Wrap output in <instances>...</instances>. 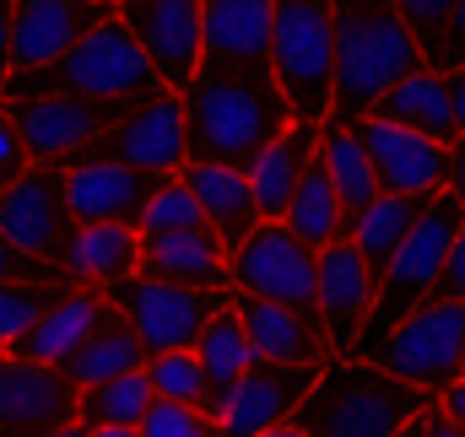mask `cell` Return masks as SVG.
I'll return each mask as SVG.
<instances>
[{"instance_id":"cell-51","label":"cell","mask_w":465,"mask_h":437,"mask_svg":"<svg viewBox=\"0 0 465 437\" xmlns=\"http://www.w3.org/2000/svg\"><path fill=\"white\" fill-rule=\"evenodd\" d=\"M104 5H119V0H104Z\"/></svg>"},{"instance_id":"cell-34","label":"cell","mask_w":465,"mask_h":437,"mask_svg":"<svg viewBox=\"0 0 465 437\" xmlns=\"http://www.w3.org/2000/svg\"><path fill=\"white\" fill-rule=\"evenodd\" d=\"M65 292H71L65 276H54V281H0V351L33 325L44 308H54Z\"/></svg>"},{"instance_id":"cell-17","label":"cell","mask_w":465,"mask_h":437,"mask_svg":"<svg viewBox=\"0 0 465 437\" xmlns=\"http://www.w3.org/2000/svg\"><path fill=\"white\" fill-rule=\"evenodd\" d=\"M314 308L325 319V340H331V356H351L357 335L373 314V276L362 265V254L351 248V238H336L320 248V292H314Z\"/></svg>"},{"instance_id":"cell-2","label":"cell","mask_w":465,"mask_h":437,"mask_svg":"<svg viewBox=\"0 0 465 437\" xmlns=\"http://www.w3.org/2000/svg\"><path fill=\"white\" fill-rule=\"evenodd\" d=\"M331 33H336V92H331L336 124L368 119L401 76L422 65L417 38L401 22L395 0H331Z\"/></svg>"},{"instance_id":"cell-18","label":"cell","mask_w":465,"mask_h":437,"mask_svg":"<svg viewBox=\"0 0 465 437\" xmlns=\"http://www.w3.org/2000/svg\"><path fill=\"white\" fill-rule=\"evenodd\" d=\"M163 179L135 173L124 162H65V206L71 221H104V227H135L146 200Z\"/></svg>"},{"instance_id":"cell-31","label":"cell","mask_w":465,"mask_h":437,"mask_svg":"<svg viewBox=\"0 0 465 437\" xmlns=\"http://www.w3.org/2000/svg\"><path fill=\"white\" fill-rule=\"evenodd\" d=\"M152 384L146 373H119V378H104L93 389L76 394V427L87 432H104V427H141L146 405H152Z\"/></svg>"},{"instance_id":"cell-24","label":"cell","mask_w":465,"mask_h":437,"mask_svg":"<svg viewBox=\"0 0 465 437\" xmlns=\"http://www.w3.org/2000/svg\"><path fill=\"white\" fill-rule=\"evenodd\" d=\"M314 151H320V124H298V119H292V124H287V130H282V135H276V141L243 168L260 221H282L287 217V200H292L303 168L314 162Z\"/></svg>"},{"instance_id":"cell-15","label":"cell","mask_w":465,"mask_h":437,"mask_svg":"<svg viewBox=\"0 0 465 437\" xmlns=\"http://www.w3.org/2000/svg\"><path fill=\"white\" fill-rule=\"evenodd\" d=\"M104 22H114L104 0H11V71L54 65Z\"/></svg>"},{"instance_id":"cell-26","label":"cell","mask_w":465,"mask_h":437,"mask_svg":"<svg viewBox=\"0 0 465 437\" xmlns=\"http://www.w3.org/2000/svg\"><path fill=\"white\" fill-rule=\"evenodd\" d=\"M368 119H384V124H401V130H417L439 146H455L460 130H455V113H450V87H444V71H428L417 65L411 76H401Z\"/></svg>"},{"instance_id":"cell-9","label":"cell","mask_w":465,"mask_h":437,"mask_svg":"<svg viewBox=\"0 0 465 437\" xmlns=\"http://www.w3.org/2000/svg\"><path fill=\"white\" fill-rule=\"evenodd\" d=\"M104 297H109V308H119V319L141 335L146 351H190L195 335L206 329V319L232 292H195V286H168V281H152V276H124Z\"/></svg>"},{"instance_id":"cell-49","label":"cell","mask_w":465,"mask_h":437,"mask_svg":"<svg viewBox=\"0 0 465 437\" xmlns=\"http://www.w3.org/2000/svg\"><path fill=\"white\" fill-rule=\"evenodd\" d=\"M395 437H422V416H411V422H406V427H401Z\"/></svg>"},{"instance_id":"cell-11","label":"cell","mask_w":465,"mask_h":437,"mask_svg":"<svg viewBox=\"0 0 465 437\" xmlns=\"http://www.w3.org/2000/svg\"><path fill=\"white\" fill-rule=\"evenodd\" d=\"M130 103L104 98H71V92H38V98H11L5 113L27 146V162H65L87 141H98Z\"/></svg>"},{"instance_id":"cell-36","label":"cell","mask_w":465,"mask_h":437,"mask_svg":"<svg viewBox=\"0 0 465 437\" xmlns=\"http://www.w3.org/2000/svg\"><path fill=\"white\" fill-rule=\"evenodd\" d=\"M141 437H223L217 416H206L201 405H179V400H152L141 416Z\"/></svg>"},{"instance_id":"cell-4","label":"cell","mask_w":465,"mask_h":437,"mask_svg":"<svg viewBox=\"0 0 465 437\" xmlns=\"http://www.w3.org/2000/svg\"><path fill=\"white\" fill-rule=\"evenodd\" d=\"M38 92H71V98H104V103H141L152 92H163L152 60L141 54V44L124 33V22L93 27L71 54H60L54 65L38 71H11L0 87V103L11 98H38Z\"/></svg>"},{"instance_id":"cell-48","label":"cell","mask_w":465,"mask_h":437,"mask_svg":"<svg viewBox=\"0 0 465 437\" xmlns=\"http://www.w3.org/2000/svg\"><path fill=\"white\" fill-rule=\"evenodd\" d=\"M87 437H141L135 427H104V432H87Z\"/></svg>"},{"instance_id":"cell-44","label":"cell","mask_w":465,"mask_h":437,"mask_svg":"<svg viewBox=\"0 0 465 437\" xmlns=\"http://www.w3.org/2000/svg\"><path fill=\"white\" fill-rule=\"evenodd\" d=\"M422 437H465V427L460 422H450V416L439 411V400H433V405L422 411Z\"/></svg>"},{"instance_id":"cell-28","label":"cell","mask_w":465,"mask_h":437,"mask_svg":"<svg viewBox=\"0 0 465 437\" xmlns=\"http://www.w3.org/2000/svg\"><path fill=\"white\" fill-rule=\"evenodd\" d=\"M422 211H428V200H422V195H373V206H368V211H357V217L347 221V238H351V248L362 254V265H368L373 286H379V276H384L390 254L401 248V238L417 227Z\"/></svg>"},{"instance_id":"cell-13","label":"cell","mask_w":465,"mask_h":437,"mask_svg":"<svg viewBox=\"0 0 465 437\" xmlns=\"http://www.w3.org/2000/svg\"><path fill=\"white\" fill-rule=\"evenodd\" d=\"M71 206H65V162H33L5 195H0V232L33 254V259H49L60 254V243L71 238Z\"/></svg>"},{"instance_id":"cell-50","label":"cell","mask_w":465,"mask_h":437,"mask_svg":"<svg viewBox=\"0 0 465 437\" xmlns=\"http://www.w3.org/2000/svg\"><path fill=\"white\" fill-rule=\"evenodd\" d=\"M49 437H87V427H76V422H71V427H60V432H49Z\"/></svg>"},{"instance_id":"cell-1","label":"cell","mask_w":465,"mask_h":437,"mask_svg":"<svg viewBox=\"0 0 465 437\" xmlns=\"http://www.w3.org/2000/svg\"><path fill=\"white\" fill-rule=\"evenodd\" d=\"M179 103H184L190 162H217V168H249L292 124L271 71L201 65L190 87L179 92Z\"/></svg>"},{"instance_id":"cell-46","label":"cell","mask_w":465,"mask_h":437,"mask_svg":"<svg viewBox=\"0 0 465 437\" xmlns=\"http://www.w3.org/2000/svg\"><path fill=\"white\" fill-rule=\"evenodd\" d=\"M11 76V0H0V87Z\"/></svg>"},{"instance_id":"cell-5","label":"cell","mask_w":465,"mask_h":437,"mask_svg":"<svg viewBox=\"0 0 465 437\" xmlns=\"http://www.w3.org/2000/svg\"><path fill=\"white\" fill-rule=\"evenodd\" d=\"M271 76L298 124H325L336 92L331 0H271Z\"/></svg>"},{"instance_id":"cell-16","label":"cell","mask_w":465,"mask_h":437,"mask_svg":"<svg viewBox=\"0 0 465 437\" xmlns=\"http://www.w3.org/2000/svg\"><path fill=\"white\" fill-rule=\"evenodd\" d=\"M347 130L362 141V151H368V162H373L379 195H422V200H433V195L444 189L450 146H439V141H428V135H417V130L384 124V119H357Z\"/></svg>"},{"instance_id":"cell-23","label":"cell","mask_w":465,"mask_h":437,"mask_svg":"<svg viewBox=\"0 0 465 437\" xmlns=\"http://www.w3.org/2000/svg\"><path fill=\"white\" fill-rule=\"evenodd\" d=\"M135 265H141L135 227H104V221H76L54 254V270L71 286H93V292H109L114 281L135 276Z\"/></svg>"},{"instance_id":"cell-25","label":"cell","mask_w":465,"mask_h":437,"mask_svg":"<svg viewBox=\"0 0 465 437\" xmlns=\"http://www.w3.org/2000/svg\"><path fill=\"white\" fill-rule=\"evenodd\" d=\"M179 179H184V189L195 195V206H201V217L206 227L238 248L254 227H260V211H254V195H249V179H243V168H217V162H184L179 168Z\"/></svg>"},{"instance_id":"cell-39","label":"cell","mask_w":465,"mask_h":437,"mask_svg":"<svg viewBox=\"0 0 465 437\" xmlns=\"http://www.w3.org/2000/svg\"><path fill=\"white\" fill-rule=\"evenodd\" d=\"M60 270L49 265V259H33V254H22L5 232H0V281H54Z\"/></svg>"},{"instance_id":"cell-12","label":"cell","mask_w":465,"mask_h":437,"mask_svg":"<svg viewBox=\"0 0 465 437\" xmlns=\"http://www.w3.org/2000/svg\"><path fill=\"white\" fill-rule=\"evenodd\" d=\"M114 16L152 60L168 92H184L201 71V0H119Z\"/></svg>"},{"instance_id":"cell-7","label":"cell","mask_w":465,"mask_h":437,"mask_svg":"<svg viewBox=\"0 0 465 437\" xmlns=\"http://www.w3.org/2000/svg\"><path fill=\"white\" fill-rule=\"evenodd\" d=\"M98 157L104 162H124L135 173H152V179H173L190 162V135H184V103H179V92L163 87V92L130 103L98 141H87L65 162H98Z\"/></svg>"},{"instance_id":"cell-8","label":"cell","mask_w":465,"mask_h":437,"mask_svg":"<svg viewBox=\"0 0 465 437\" xmlns=\"http://www.w3.org/2000/svg\"><path fill=\"white\" fill-rule=\"evenodd\" d=\"M228 286L243 292V297L282 303V308H314L320 248H309L303 238H292L282 221H260L238 248H228Z\"/></svg>"},{"instance_id":"cell-47","label":"cell","mask_w":465,"mask_h":437,"mask_svg":"<svg viewBox=\"0 0 465 437\" xmlns=\"http://www.w3.org/2000/svg\"><path fill=\"white\" fill-rule=\"evenodd\" d=\"M260 437H309L303 427H292V422H282V427H271V432H260Z\"/></svg>"},{"instance_id":"cell-22","label":"cell","mask_w":465,"mask_h":437,"mask_svg":"<svg viewBox=\"0 0 465 437\" xmlns=\"http://www.w3.org/2000/svg\"><path fill=\"white\" fill-rule=\"evenodd\" d=\"M114 308H109V297L104 292H93V286H71L54 308H44L33 325L22 329L11 345H5V356H22V362H44V367H60L93 329L104 325Z\"/></svg>"},{"instance_id":"cell-29","label":"cell","mask_w":465,"mask_h":437,"mask_svg":"<svg viewBox=\"0 0 465 437\" xmlns=\"http://www.w3.org/2000/svg\"><path fill=\"white\" fill-rule=\"evenodd\" d=\"M282 227H287L292 238H303L309 248H325V243L347 238V211H341V200H336V184H331L320 151H314V162L303 168V179H298V189H292V200H287Z\"/></svg>"},{"instance_id":"cell-38","label":"cell","mask_w":465,"mask_h":437,"mask_svg":"<svg viewBox=\"0 0 465 437\" xmlns=\"http://www.w3.org/2000/svg\"><path fill=\"white\" fill-rule=\"evenodd\" d=\"M422 65H428V71H455V65H465V0H455L444 33H439L433 49L422 54Z\"/></svg>"},{"instance_id":"cell-14","label":"cell","mask_w":465,"mask_h":437,"mask_svg":"<svg viewBox=\"0 0 465 437\" xmlns=\"http://www.w3.org/2000/svg\"><path fill=\"white\" fill-rule=\"evenodd\" d=\"M76 384L60 367L0 356V437H49L76 422Z\"/></svg>"},{"instance_id":"cell-30","label":"cell","mask_w":465,"mask_h":437,"mask_svg":"<svg viewBox=\"0 0 465 437\" xmlns=\"http://www.w3.org/2000/svg\"><path fill=\"white\" fill-rule=\"evenodd\" d=\"M320 162H325V173H331V184H336V200H341L347 221L357 217V211L373 206V195H379V184H373V162H368L362 141L351 135L347 124H336V119L320 124Z\"/></svg>"},{"instance_id":"cell-37","label":"cell","mask_w":465,"mask_h":437,"mask_svg":"<svg viewBox=\"0 0 465 437\" xmlns=\"http://www.w3.org/2000/svg\"><path fill=\"white\" fill-rule=\"evenodd\" d=\"M401 5V22L411 27V38H417V60L433 49V38L444 33V22H450V11H455V0H395Z\"/></svg>"},{"instance_id":"cell-43","label":"cell","mask_w":465,"mask_h":437,"mask_svg":"<svg viewBox=\"0 0 465 437\" xmlns=\"http://www.w3.org/2000/svg\"><path fill=\"white\" fill-rule=\"evenodd\" d=\"M444 87H450V113H455V130L465 135V65L444 71Z\"/></svg>"},{"instance_id":"cell-40","label":"cell","mask_w":465,"mask_h":437,"mask_svg":"<svg viewBox=\"0 0 465 437\" xmlns=\"http://www.w3.org/2000/svg\"><path fill=\"white\" fill-rule=\"evenodd\" d=\"M33 162H27V146H22V135H16V124H11V113L0 103V195L27 173Z\"/></svg>"},{"instance_id":"cell-27","label":"cell","mask_w":465,"mask_h":437,"mask_svg":"<svg viewBox=\"0 0 465 437\" xmlns=\"http://www.w3.org/2000/svg\"><path fill=\"white\" fill-rule=\"evenodd\" d=\"M146 367V345H141V335L119 319V308L104 319V325L93 329L65 362H60V373L76 384V389H93V384H104V378H119V373H141Z\"/></svg>"},{"instance_id":"cell-21","label":"cell","mask_w":465,"mask_h":437,"mask_svg":"<svg viewBox=\"0 0 465 437\" xmlns=\"http://www.w3.org/2000/svg\"><path fill=\"white\" fill-rule=\"evenodd\" d=\"M232 308H238L243 335H249V345H254L260 362H303V367H320L331 356L325 319L314 308H282V303L243 297V292H232Z\"/></svg>"},{"instance_id":"cell-52","label":"cell","mask_w":465,"mask_h":437,"mask_svg":"<svg viewBox=\"0 0 465 437\" xmlns=\"http://www.w3.org/2000/svg\"><path fill=\"white\" fill-rule=\"evenodd\" d=\"M460 373H465V356H460Z\"/></svg>"},{"instance_id":"cell-6","label":"cell","mask_w":465,"mask_h":437,"mask_svg":"<svg viewBox=\"0 0 465 437\" xmlns=\"http://www.w3.org/2000/svg\"><path fill=\"white\" fill-rule=\"evenodd\" d=\"M465 356V303H428L417 314H406L395 329H384V340L368 351L373 367H384L390 378L428 389L433 400L460 378Z\"/></svg>"},{"instance_id":"cell-41","label":"cell","mask_w":465,"mask_h":437,"mask_svg":"<svg viewBox=\"0 0 465 437\" xmlns=\"http://www.w3.org/2000/svg\"><path fill=\"white\" fill-rule=\"evenodd\" d=\"M433 303H465V227L450 243V259L439 270V286H433Z\"/></svg>"},{"instance_id":"cell-19","label":"cell","mask_w":465,"mask_h":437,"mask_svg":"<svg viewBox=\"0 0 465 437\" xmlns=\"http://www.w3.org/2000/svg\"><path fill=\"white\" fill-rule=\"evenodd\" d=\"M201 65L271 71V0H201Z\"/></svg>"},{"instance_id":"cell-35","label":"cell","mask_w":465,"mask_h":437,"mask_svg":"<svg viewBox=\"0 0 465 437\" xmlns=\"http://www.w3.org/2000/svg\"><path fill=\"white\" fill-rule=\"evenodd\" d=\"M201 206H195V195L184 189V179L173 173V179H163L157 184V195L146 200V211L135 221V238H163V232H184V227H201Z\"/></svg>"},{"instance_id":"cell-32","label":"cell","mask_w":465,"mask_h":437,"mask_svg":"<svg viewBox=\"0 0 465 437\" xmlns=\"http://www.w3.org/2000/svg\"><path fill=\"white\" fill-rule=\"evenodd\" d=\"M190 351L201 356V367H206V384H212V389H228L243 367H254V362H260V356H254V345H249V335H243V319H238L232 297L212 314V319H206V329L195 335V345H190Z\"/></svg>"},{"instance_id":"cell-53","label":"cell","mask_w":465,"mask_h":437,"mask_svg":"<svg viewBox=\"0 0 465 437\" xmlns=\"http://www.w3.org/2000/svg\"><path fill=\"white\" fill-rule=\"evenodd\" d=\"M0 356H5V351H0Z\"/></svg>"},{"instance_id":"cell-20","label":"cell","mask_w":465,"mask_h":437,"mask_svg":"<svg viewBox=\"0 0 465 437\" xmlns=\"http://www.w3.org/2000/svg\"><path fill=\"white\" fill-rule=\"evenodd\" d=\"M135 276L168 281V286H195V292H232L228 286V243L201 221L184 232L141 238V265Z\"/></svg>"},{"instance_id":"cell-33","label":"cell","mask_w":465,"mask_h":437,"mask_svg":"<svg viewBox=\"0 0 465 437\" xmlns=\"http://www.w3.org/2000/svg\"><path fill=\"white\" fill-rule=\"evenodd\" d=\"M146 384L157 400H179V405H201L212 400V384H206V367L195 351H146Z\"/></svg>"},{"instance_id":"cell-42","label":"cell","mask_w":465,"mask_h":437,"mask_svg":"<svg viewBox=\"0 0 465 437\" xmlns=\"http://www.w3.org/2000/svg\"><path fill=\"white\" fill-rule=\"evenodd\" d=\"M444 195H455L465 211V135L450 146V168H444Z\"/></svg>"},{"instance_id":"cell-10","label":"cell","mask_w":465,"mask_h":437,"mask_svg":"<svg viewBox=\"0 0 465 437\" xmlns=\"http://www.w3.org/2000/svg\"><path fill=\"white\" fill-rule=\"evenodd\" d=\"M309 384H314V367H303V362H254L228 389H212L206 416H217L223 437H260L292 422Z\"/></svg>"},{"instance_id":"cell-45","label":"cell","mask_w":465,"mask_h":437,"mask_svg":"<svg viewBox=\"0 0 465 437\" xmlns=\"http://www.w3.org/2000/svg\"><path fill=\"white\" fill-rule=\"evenodd\" d=\"M439 411H444L450 422H460V427H465V373L444 389V394H439Z\"/></svg>"},{"instance_id":"cell-3","label":"cell","mask_w":465,"mask_h":437,"mask_svg":"<svg viewBox=\"0 0 465 437\" xmlns=\"http://www.w3.org/2000/svg\"><path fill=\"white\" fill-rule=\"evenodd\" d=\"M428 405H433L428 389H411L373 362L325 356L314 367L309 394L292 411V427H303L309 437H395Z\"/></svg>"}]
</instances>
